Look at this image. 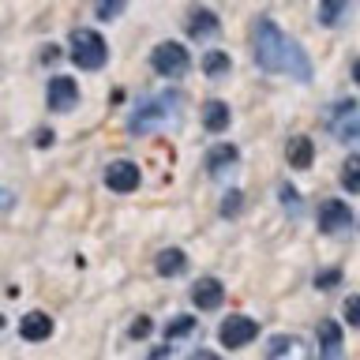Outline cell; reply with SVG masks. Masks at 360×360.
I'll return each instance as SVG.
<instances>
[{
	"mask_svg": "<svg viewBox=\"0 0 360 360\" xmlns=\"http://www.w3.org/2000/svg\"><path fill=\"white\" fill-rule=\"evenodd\" d=\"M252 53H255V64L270 75H289L297 83H311V60L308 53L300 49V41H292L285 30L278 27L274 19H255L252 27Z\"/></svg>",
	"mask_w": 360,
	"mask_h": 360,
	"instance_id": "6da1fadb",
	"label": "cell"
},
{
	"mask_svg": "<svg viewBox=\"0 0 360 360\" xmlns=\"http://www.w3.org/2000/svg\"><path fill=\"white\" fill-rule=\"evenodd\" d=\"M180 109H184L180 90H162V94H154V98H143L139 105H135L131 120H128V131L131 135H154V131H162L165 124H176Z\"/></svg>",
	"mask_w": 360,
	"mask_h": 360,
	"instance_id": "7a4b0ae2",
	"label": "cell"
},
{
	"mask_svg": "<svg viewBox=\"0 0 360 360\" xmlns=\"http://www.w3.org/2000/svg\"><path fill=\"white\" fill-rule=\"evenodd\" d=\"M72 60L79 68H86V72H101L109 60V45L105 38H101L98 30H86V27H79L72 30Z\"/></svg>",
	"mask_w": 360,
	"mask_h": 360,
	"instance_id": "3957f363",
	"label": "cell"
},
{
	"mask_svg": "<svg viewBox=\"0 0 360 360\" xmlns=\"http://www.w3.org/2000/svg\"><path fill=\"white\" fill-rule=\"evenodd\" d=\"M326 128L338 143L345 146H356L360 143V101L353 98H342L338 105L330 109V120H326Z\"/></svg>",
	"mask_w": 360,
	"mask_h": 360,
	"instance_id": "277c9868",
	"label": "cell"
},
{
	"mask_svg": "<svg viewBox=\"0 0 360 360\" xmlns=\"http://www.w3.org/2000/svg\"><path fill=\"white\" fill-rule=\"evenodd\" d=\"M150 68L158 75H165V79H180V75H188L191 56H188V49L180 41H158L154 53H150Z\"/></svg>",
	"mask_w": 360,
	"mask_h": 360,
	"instance_id": "5b68a950",
	"label": "cell"
},
{
	"mask_svg": "<svg viewBox=\"0 0 360 360\" xmlns=\"http://www.w3.org/2000/svg\"><path fill=\"white\" fill-rule=\"evenodd\" d=\"M255 338H259V323L248 319V315H229V319L218 326V342L225 349H244V345H252Z\"/></svg>",
	"mask_w": 360,
	"mask_h": 360,
	"instance_id": "8992f818",
	"label": "cell"
},
{
	"mask_svg": "<svg viewBox=\"0 0 360 360\" xmlns=\"http://www.w3.org/2000/svg\"><path fill=\"white\" fill-rule=\"evenodd\" d=\"M319 229L330 233V236L349 233V229H353V210H349L342 199H326L319 207Z\"/></svg>",
	"mask_w": 360,
	"mask_h": 360,
	"instance_id": "52a82bcc",
	"label": "cell"
},
{
	"mask_svg": "<svg viewBox=\"0 0 360 360\" xmlns=\"http://www.w3.org/2000/svg\"><path fill=\"white\" fill-rule=\"evenodd\" d=\"M236 165H240V150H236L233 143H218V146H210V154H207V173L214 180H229L236 173Z\"/></svg>",
	"mask_w": 360,
	"mask_h": 360,
	"instance_id": "ba28073f",
	"label": "cell"
},
{
	"mask_svg": "<svg viewBox=\"0 0 360 360\" xmlns=\"http://www.w3.org/2000/svg\"><path fill=\"white\" fill-rule=\"evenodd\" d=\"M139 180H143L139 165L128 162V158H120V162H109V169H105V184H109L112 191H120V195L135 191V188H139Z\"/></svg>",
	"mask_w": 360,
	"mask_h": 360,
	"instance_id": "9c48e42d",
	"label": "cell"
},
{
	"mask_svg": "<svg viewBox=\"0 0 360 360\" xmlns=\"http://www.w3.org/2000/svg\"><path fill=\"white\" fill-rule=\"evenodd\" d=\"M45 101H49V109H53V112H72V109L79 105V83H75V79H68V75L53 79V83H49V94H45Z\"/></svg>",
	"mask_w": 360,
	"mask_h": 360,
	"instance_id": "30bf717a",
	"label": "cell"
},
{
	"mask_svg": "<svg viewBox=\"0 0 360 360\" xmlns=\"http://www.w3.org/2000/svg\"><path fill=\"white\" fill-rule=\"evenodd\" d=\"M191 300H195L199 311H214V308H221V300H225V285L218 278H199L195 285H191Z\"/></svg>",
	"mask_w": 360,
	"mask_h": 360,
	"instance_id": "8fae6325",
	"label": "cell"
},
{
	"mask_svg": "<svg viewBox=\"0 0 360 360\" xmlns=\"http://www.w3.org/2000/svg\"><path fill=\"white\" fill-rule=\"evenodd\" d=\"M319 360H345V342H342V326L334 319L319 323Z\"/></svg>",
	"mask_w": 360,
	"mask_h": 360,
	"instance_id": "7c38bea8",
	"label": "cell"
},
{
	"mask_svg": "<svg viewBox=\"0 0 360 360\" xmlns=\"http://www.w3.org/2000/svg\"><path fill=\"white\" fill-rule=\"evenodd\" d=\"M221 30V19L214 15L210 8H191L188 11V34L195 41H207V38H214V34Z\"/></svg>",
	"mask_w": 360,
	"mask_h": 360,
	"instance_id": "4fadbf2b",
	"label": "cell"
},
{
	"mask_svg": "<svg viewBox=\"0 0 360 360\" xmlns=\"http://www.w3.org/2000/svg\"><path fill=\"white\" fill-rule=\"evenodd\" d=\"M285 162H289L292 169H311V162H315V146H311L308 135H292L289 146H285Z\"/></svg>",
	"mask_w": 360,
	"mask_h": 360,
	"instance_id": "5bb4252c",
	"label": "cell"
},
{
	"mask_svg": "<svg viewBox=\"0 0 360 360\" xmlns=\"http://www.w3.org/2000/svg\"><path fill=\"white\" fill-rule=\"evenodd\" d=\"M19 334L27 338V342H45V338L53 334V319L45 311H30V315H22Z\"/></svg>",
	"mask_w": 360,
	"mask_h": 360,
	"instance_id": "9a60e30c",
	"label": "cell"
},
{
	"mask_svg": "<svg viewBox=\"0 0 360 360\" xmlns=\"http://www.w3.org/2000/svg\"><path fill=\"white\" fill-rule=\"evenodd\" d=\"M184 266H188V255L180 252V248H162L154 259V270L162 278H176V274H184Z\"/></svg>",
	"mask_w": 360,
	"mask_h": 360,
	"instance_id": "2e32d148",
	"label": "cell"
},
{
	"mask_svg": "<svg viewBox=\"0 0 360 360\" xmlns=\"http://www.w3.org/2000/svg\"><path fill=\"white\" fill-rule=\"evenodd\" d=\"M229 120H233V112H229V105H225L221 98L207 101V109H202V124H207V131H225V128H229Z\"/></svg>",
	"mask_w": 360,
	"mask_h": 360,
	"instance_id": "e0dca14e",
	"label": "cell"
},
{
	"mask_svg": "<svg viewBox=\"0 0 360 360\" xmlns=\"http://www.w3.org/2000/svg\"><path fill=\"white\" fill-rule=\"evenodd\" d=\"M191 334H195V315H176V319H169V326H165L169 342H180V338H191Z\"/></svg>",
	"mask_w": 360,
	"mask_h": 360,
	"instance_id": "ac0fdd59",
	"label": "cell"
},
{
	"mask_svg": "<svg viewBox=\"0 0 360 360\" xmlns=\"http://www.w3.org/2000/svg\"><path fill=\"white\" fill-rule=\"evenodd\" d=\"M229 53H218V49H214V53H207V56H202V72H207L210 79H221V75H229Z\"/></svg>",
	"mask_w": 360,
	"mask_h": 360,
	"instance_id": "d6986e66",
	"label": "cell"
},
{
	"mask_svg": "<svg viewBox=\"0 0 360 360\" xmlns=\"http://www.w3.org/2000/svg\"><path fill=\"white\" fill-rule=\"evenodd\" d=\"M342 184L345 191H360V154H349L342 165Z\"/></svg>",
	"mask_w": 360,
	"mask_h": 360,
	"instance_id": "ffe728a7",
	"label": "cell"
},
{
	"mask_svg": "<svg viewBox=\"0 0 360 360\" xmlns=\"http://www.w3.org/2000/svg\"><path fill=\"white\" fill-rule=\"evenodd\" d=\"M342 19H345V4H342V0H326V4H319V22H323V27H338Z\"/></svg>",
	"mask_w": 360,
	"mask_h": 360,
	"instance_id": "44dd1931",
	"label": "cell"
},
{
	"mask_svg": "<svg viewBox=\"0 0 360 360\" xmlns=\"http://www.w3.org/2000/svg\"><path fill=\"white\" fill-rule=\"evenodd\" d=\"M278 199L285 202V210L292 214V218H300V214H304V199L297 195V188H292V184H281L278 188Z\"/></svg>",
	"mask_w": 360,
	"mask_h": 360,
	"instance_id": "7402d4cb",
	"label": "cell"
},
{
	"mask_svg": "<svg viewBox=\"0 0 360 360\" xmlns=\"http://www.w3.org/2000/svg\"><path fill=\"white\" fill-rule=\"evenodd\" d=\"M244 210V195H240V191H225V199H221V218H236V214H240Z\"/></svg>",
	"mask_w": 360,
	"mask_h": 360,
	"instance_id": "603a6c76",
	"label": "cell"
},
{
	"mask_svg": "<svg viewBox=\"0 0 360 360\" xmlns=\"http://www.w3.org/2000/svg\"><path fill=\"white\" fill-rule=\"evenodd\" d=\"M338 281H342V270H338V266H326V270H319V274H315V289H334Z\"/></svg>",
	"mask_w": 360,
	"mask_h": 360,
	"instance_id": "cb8c5ba5",
	"label": "cell"
},
{
	"mask_svg": "<svg viewBox=\"0 0 360 360\" xmlns=\"http://www.w3.org/2000/svg\"><path fill=\"white\" fill-rule=\"evenodd\" d=\"M150 330H154V323L146 319V315H139V319L131 323V330H128V334L135 338V342H143V338H150Z\"/></svg>",
	"mask_w": 360,
	"mask_h": 360,
	"instance_id": "d4e9b609",
	"label": "cell"
},
{
	"mask_svg": "<svg viewBox=\"0 0 360 360\" xmlns=\"http://www.w3.org/2000/svg\"><path fill=\"white\" fill-rule=\"evenodd\" d=\"M345 323L360 330V297H349V300H345Z\"/></svg>",
	"mask_w": 360,
	"mask_h": 360,
	"instance_id": "484cf974",
	"label": "cell"
},
{
	"mask_svg": "<svg viewBox=\"0 0 360 360\" xmlns=\"http://www.w3.org/2000/svg\"><path fill=\"white\" fill-rule=\"evenodd\" d=\"M124 11V0H112V4H98V19H112Z\"/></svg>",
	"mask_w": 360,
	"mask_h": 360,
	"instance_id": "4316f807",
	"label": "cell"
},
{
	"mask_svg": "<svg viewBox=\"0 0 360 360\" xmlns=\"http://www.w3.org/2000/svg\"><path fill=\"white\" fill-rule=\"evenodd\" d=\"M11 202H15V195H11V191H4V188H0V210H8Z\"/></svg>",
	"mask_w": 360,
	"mask_h": 360,
	"instance_id": "83f0119b",
	"label": "cell"
},
{
	"mask_svg": "<svg viewBox=\"0 0 360 360\" xmlns=\"http://www.w3.org/2000/svg\"><path fill=\"white\" fill-rule=\"evenodd\" d=\"M49 143H53V131H49V128L38 131V146H49Z\"/></svg>",
	"mask_w": 360,
	"mask_h": 360,
	"instance_id": "f1b7e54d",
	"label": "cell"
},
{
	"mask_svg": "<svg viewBox=\"0 0 360 360\" xmlns=\"http://www.w3.org/2000/svg\"><path fill=\"white\" fill-rule=\"evenodd\" d=\"M191 360H221L218 353H207V349H202V353H191Z\"/></svg>",
	"mask_w": 360,
	"mask_h": 360,
	"instance_id": "f546056e",
	"label": "cell"
},
{
	"mask_svg": "<svg viewBox=\"0 0 360 360\" xmlns=\"http://www.w3.org/2000/svg\"><path fill=\"white\" fill-rule=\"evenodd\" d=\"M353 83H356V86H360V60H356V64H353Z\"/></svg>",
	"mask_w": 360,
	"mask_h": 360,
	"instance_id": "4dcf8cb0",
	"label": "cell"
},
{
	"mask_svg": "<svg viewBox=\"0 0 360 360\" xmlns=\"http://www.w3.org/2000/svg\"><path fill=\"white\" fill-rule=\"evenodd\" d=\"M0 330H4V315H0Z\"/></svg>",
	"mask_w": 360,
	"mask_h": 360,
	"instance_id": "1f68e13d",
	"label": "cell"
}]
</instances>
